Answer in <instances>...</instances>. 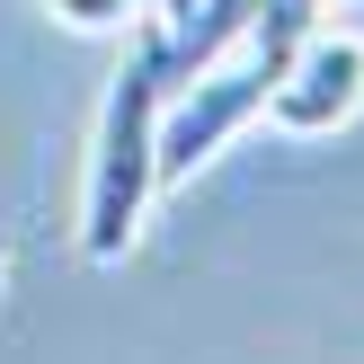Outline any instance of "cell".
I'll return each instance as SVG.
<instances>
[{"label":"cell","mask_w":364,"mask_h":364,"mask_svg":"<svg viewBox=\"0 0 364 364\" xmlns=\"http://www.w3.org/2000/svg\"><path fill=\"white\" fill-rule=\"evenodd\" d=\"M160 98H169V63H160V27L134 18V53H124L116 89L98 107V142H89V187H80V258L116 267L142 240V213L160 196Z\"/></svg>","instance_id":"cell-1"},{"label":"cell","mask_w":364,"mask_h":364,"mask_svg":"<svg viewBox=\"0 0 364 364\" xmlns=\"http://www.w3.org/2000/svg\"><path fill=\"white\" fill-rule=\"evenodd\" d=\"M276 71H284V53L258 45V36H240L223 63H205L196 80H178L169 98H160V187H187L240 124H258Z\"/></svg>","instance_id":"cell-2"},{"label":"cell","mask_w":364,"mask_h":364,"mask_svg":"<svg viewBox=\"0 0 364 364\" xmlns=\"http://www.w3.org/2000/svg\"><path fill=\"white\" fill-rule=\"evenodd\" d=\"M364 107V36L320 18L294 53H284L276 89H267V124L276 134H338Z\"/></svg>","instance_id":"cell-3"},{"label":"cell","mask_w":364,"mask_h":364,"mask_svg":"<svg viewBox=\"0 0 364 364\" xmlns=\"http://www.w3.org/2000/svg\"><path fill=\"white\" fill-rule=\"evenodd\" d=\"M63 27H80V36H124L134 27V0H45Z\"/></svg>","instance_id":"cell-4"},{"label":"cell","mask_w":364,"mask_h":364,"mask_svg":"<svg viewBox=\"0 0 364 364\" xmlns=\"http://www.w3.org/2000/svg\"><path fill=\"white\" fill-rule=\"evenodd\" d=\"M187 9H196V0H160L151 18H160V27H178V18H187Z\"/></svg>","instance_id":"cell-5"},{"label":"cell","mask_w":364,"mask_h":364,"mask_svg":"<svg viewBox=\"0 0 364 364\" xmlns=\"http://www.w3.org/2000/svg\"><path fill=\"white\" fill-rule=\"evenodd\" d=\"M0 276H9V231H0Z\"/></svg>","instance_id":"cell-6"}]
</instances>
